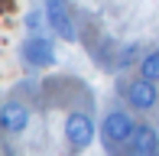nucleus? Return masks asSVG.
I'll list each match as a JSON object with an SVG mask.
<instances>
[{
  "label": "nucleus",
  "mask_w": 159,
  "mask_h": 156,
  "mask_svg": "<svg viewBox=\"0 0 159 156\" xmlns=\"http://www.w3.org/2000/svg\"><path fill=\"white\" fill-rule=\"evenodd\" d=\"M20 55H23L26 65H33V68H49V65H55V46H52V39L39 36V33H30V36L23 39Z\"/></svg>",
  "instance_id": "nucleus-1"
},
{
  "label": "nucleus",
  "mask_w": 159,
  "mask_h": 156,
  "mask_svg": "<svg viewBox=\"0 0 159 156\" xmlns=\"http://www.w3.org/2000/svg\"><path fill=\"white\" fill-rule=\"evenodd\" d=\"M46 20L52 26V33L65 42H75L78 30H75V20H71V10H68V0H46Z\"/></svg>",
  "instance_id": "nucleus-2"
},
{
  "label": "nucleus",
  "mask_w": 159,
  "mask_h": 156,
  "mask_svg": "<svg viewBox=\"0 0 159 156\" xmlns=\"http://www.w3.org/2000/svg\"><path fill=\"white\" fill-rule=\"evenodd\" d=\"M65 140H68L71 146H78V150L91 146L94 143V120L88 114H81V111H71V114L65 117Z\"/></svg>",
  "instance_id": "nucleus-3"
},
{
  "label": "nucleus",
  "mask_w": 159,
  "mask_h": 156,
  "mask_svg": "<svg viewBox=\"0 0 159 156\" xmlns=\"http://www.w3.org/2000/svg\"><path fill=\"white\" fill-rule=\"evenodd\" d=\"M136 133V120L127 111H111L104 117V140L107 143H130Z\"/></svg>",
  "instance_id": "nucleus-4"
},
{
  "label": "nucleus",
  "mask_w": 159,
  "mask_h": 156,
  "mask_svg": "<svg viewBox=\"0 0 159 156\" xmlns=\"http://www.w3.org/2000/svg\"><path fill=\"white\" fill-rule=\"evenodd\" d=\"M26 124H30V108L20 101H7L0 104V130L7 133H23Z\"/></svg>",
  "instance_id": "nucleus-5"
},
{
  "label": "nucleus",
  "mask_w": 159,
  "mask_h": 156,
  "mask_svg": "<svg viewBox=\"0 0 159 156\" xmlns=\"http://www.w3.org/2000/svg\"><path fill=\"white\" fill-rule=\"evenodd\" d=\"M156 98H159V91H156V81H149V78H136V81H130V88H127V101H130V108H136V111H149L156 104Z\"/></svg>",
  "instance_id": "nucleus-6"
},
{
  "label": "nucleus",
  "mask_w": 159,
  "mask_h": 156,
  "mask_svg": "<svg viewBox=\"0 0 159 156\" xmlns=\"http://www.w3.org/2000/svg\"><path fill=\"white\" fill-rule=\"evenodd\" d=\"M130 146H133V156H156L159 137H156V130L149 124H136V133L130 140Z\"/></svg>",
  "instance_id": "nucleus-7"
},
{
  "label": "nucleus",
  "mask_w": 159,
  "mask_h": 156,
  "mask_svg": "<svg viewBox=\"0 0 159 156\" xmlns=\"http://www.w3.org/2000/svg\"><path fill=\"white\" fill-rule=\"evenodd\" d=\"M140 75L149 81H159V52H146L140 59Z\"/></svg>",
  "instance_id": "nucleus-8"
}]
</instances>
